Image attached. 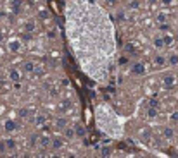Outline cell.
Here are the masks:
<instances>
[{
	"instance_id": "1",
	"label": "cell",
	"mask_w": 178,
	"mask_h": 158,
	"mask_svg": "<svg viewBox=\"0 0 178 158\" xmlns=\"http://www.w3.org/2000/svg\"><path fill=\"white\" fill-rule=\"evenodd\" d=\"M62 144H64V141H62V137L59 136H54V137H50V150H54V151H57V150H61L62 148Z\"/></svg>"
},
{
	"instance_id": "2",
	"label": "cell",
	"mask_w": 178,
	"mask_h": 158,
	"mask_svg": "<svg viewBox=\"0 0 178 158\" xmlns=\"http://www.w3.org/2000/svg\"><path fill=\"white\" fill-rule=\"evenodd\" d=\"M131 72L135 74V76H144V74H145V67H144V64H140V62L133 64V67H131Z\"/></svg>"
},
{
	"instance_id": "3",
	"label": "cell",
	"mask_w": 178,
	"mask_h": 158,
	"mask_svg": "<svg viewBox=\"0 0 178 158\" xmlns=\"http://www.w3.org/2000/svg\"><path fill=\"white\" fill-rule=\"evenodd\" d=\"M11 7H12V12H14V14H21L23 0H12V2H11Z\"/></svg>"
},
{
	"instance_id": "4",
	"label": "cell",
	"mask_w": 178,
	"mask_h": 158,
	"mask_svg": "<svg viewBox=\"0 0 178 158\" xmlns=\"http://www.w3.org/2000/svg\"><path fill=\"white\" fill-rule=\"evenodd\" d=\"M73 129H75V136H78V137H85L86 136V129L81 126V124H75Z\"/></svg>"
},
{
	"instance_id": "5",
	"label": "cell",
	"mask_w": 178,
	"mask_h": 158,
	"mask_svg": "<svg viewBox=\"0 0 178 158\" xmlns=\"http://www.w3.org/2000/svg\"><path fill=\"white\" fill-rule=\"evenodd\" d=\"M4 129H5L7 132H12V131H16V129H17V124L14 120H11V119H9V120L4 122Z\"/></svg>"
},
{
	"instance_id": "6",
	"label": "cell",
	"mask_w": 178,
	"mask_h": 158,
	"mask_svg": "<svg viewBox=\"0 0 178 158\" xmlns=\"http://www.w3.org/2000/svg\"><path fill=\"white\" fill-rule=\"evenodd\" d=\"M9 79L14 81V83L21 81V74H19V71H17V69H11V71H9Z\"/></svg>"
},
{
	"instance_id": "7",
	"label": "cell",
	"mask_w": 178,
	"mask_h": 158,
	"mask_svg": "<svg viewBox=\"0 0 178 158\" xmlns=\"http://www.w3.org/2000/svg\"><path fill=\"white\" fill-rule=\"evenodd\" d=\"M19 48H21V41L19 40H12V41H9V50L11 52H19Z\"/></svg>"
},
{
	"instance_id": "8",
	"label": "cell",
	"mask_w": 178,
	"mask_h": 158,
	"mask_svg": "<svg viewBox=\"0 0 178 158\" xmlns=\"http://www.w3.org/2000/svg\"><path fill=\"white\" fill-rule=\"evenodd\" d=\"M38 143L42 148H49L50 146V136H40L38 137Z\"/></svg>"
},
{
	"instance_id": "9",
	"label": "cell",
	"mask_w": 178,
	"mask_h": 158,
	"mask_svg": "<svg viewBox=\"0 0 178 158\" xmlns=\"http://www.w3.org/2000/svg\"><path fill=\"white\" fill-rule=\"evenodd\" d=\"M23 71H24V72H33V71H35V64L33 62H24L23 64Z\"/></svg>"
},
{
	"instance_id": "10",
	"label": "cell",
	"mask_w": 178,
	"mask_h": 158,
	"mask_svg": "<svg viewBox=\"0 0 178 158\" xmlns=\"http://www.w3.org/2000/svg\"><path fill=\"white\" fill-rule=\"evenodd\" d=\"M162 136L166 137V139H171L175 136V131H173L171 127H164V131H162Z\"/></svg>"
},
{
	"instance_id": "11",
	"label": "cell",
	"mask_w": 178,
	"mask_h": 158,
	"mask_svg": "<svg viewBox=\"0 0 178 158\" xmlns=\"http://www.w3.org/2000/svg\"><path fill=\"white\" fill-rule=\"evenodd\" d=\"M5 146H7V151H14L16 150V141L14 139H5Z\"/></svg>"
},
{
	"instance_id": "12",
	"label": "cell",
	"mask_w": 178,
	"mask_h": 158,
	"mask_svg": "<svg viewBox=\"0 0 178 158\" xmlns=\"http://www.w3.org/2000/svg\"><path fill=\"white\" fill-rule=\"evenodd\" d=\"M64 136H66V139H73V137H75V129H69V127L66 126L64 127Z\"/></svg>"
},
{
	"instance_id": "13",
	"label": "cell",
	"mask_w": 178,
	"mask_h": 158,
	"mask_svg": "<svg viewBox=\"0 0 178 158\" xmlns=\"http://www.w3.org/2000/svg\"><path fill=\"white\" fill-rule=\"evenodd\" d=\"M173 84H175V77H173V76H166V77H164V86H166V88H171Z\"/></svg>"
},
{
	"instance_id": "14",
	"label": "cell",
	"mask_w": 178,
	"mask_h": 158,
	"mask_svg": "<svg viewBox=\"0 0 178 158\" xmlns=\"http://www.w3.org/2000/svg\"><path fill=\"white\" fill-rule=\"evenodd\" d=\"M147 117H149V119H154V117H157V108H154V107H149V108H147Z\"/></svg>"
},
{
	"instance_id": "15",
	"label": "cell",
	"mask_w": 178,
	"mask_h": 158,
	"mask_svg": "<svg viewBox=\"0 0 178 158\" xmlns=\"http://www.w3.org/2000/svg\"><path fill=\"white\" fill-rule=\"evenodd\" d=\"M55 126L59 127V129H64V127L68 126V120H66V119H62V117H59V119L55 120Z\"/></svg>"
},
{
	"instance_id": "16",
	"label": "cell",
	"mask_w": 178,
	"mask_h": 158,
	"mask_svg": "<svg viewBox=\"0 0 178 158\" xmlns=\"http://www.w3.org/2000/svg\"><path fill=\"white\" fill-rule=\"evenodd\" d=\"M45 120H47V117H45V115H37V117H35V124H37V126L45 124Z\"/></svg>"
},
{
	"instance_id": "17",
	"label": "cell",
	"mask_w": 178,
	"mask_h": 158,
	"mask_svg": "<svg viewBox=\"0 0 178 158\" xmlns=\"http://www.w3.org/2000/svg\"><path fill=\"white\" fill-rule=\"evenodd\" d=\"M33 29H35V22H33V21H30V22H26V24H24V31H30V33H31Z\"/></svg>"
},
{
	"instance_id": "18",
	"label": "cell",
	"mask_w": 178,
	"mask_h": 158,
	"mask_svg": "<svg viewBox=\"0 0 178 158\" xmlns=\"http://www.w3.org/2000/svg\"><path fill=\"white\" fill-rule=\"evenodd\" d=\"M154 47H156V48L164 47V41H162V38H156V40H154Z\"/></svg>"
},
{
	"instance_id": "19",
	"label": "cell",
	"mask_w": 178,
	"mask_h": 158,
	"mask_svg": "<svg viewBox=\"0 0 178 158\" xmlns=\"http://www.w3.org/2000/svg\"><path fill=\"white\" fill-rule=\"evenodd\" d=\"M100 155H102V156H111V148H109V146H104L102 151H100Z\"/></svg>"
},
{
	"instance_id": "20",
	"label": "cell",
	"mask_w": 178,
	"mask_h": 158,
	"mask_svg": "<svg viewBox=\"0 0 178 158\" xmlns=\"http://www.w3.org/2000/svg\"><path fill=\"white\" fill-rule=\"evenodd\" d=\"M23 40H24V41H31V40H33L31 33H30V31H24V33H23Z\"/></svg>"
},
{
	"instance_id": "21",
	"label": "cell",
	"mask_w": 178,
	"mask_h": 158,
	"mask_svg": "<svg viewBox=\"0 0 178 158\" xmlns=\"http://www.w3.org/2000/svg\"><path fill=\"white\" fill-rule=\"evenodd\" d=\"M7 153V146H5V141H0V155H5Z\"/></svg>"
},
{
	"instance_id": "22",
	"label": "cell",
	"mask_w": 178,
	"mask_h": 158,
	"mask_svg": "<svg viewBox=\"0 0 178 158\" xmlns=\"http://www.w3.org/2000/svg\"><path fill=\"white\" fill-rule=\"evenodd\" d=\"M37 143H38V136H37V134H31V137H30V144H31V146H35Z\"/></svg>"
},
{
	"instance_id": "23",
	"label": "cell",
	"mask_w": 178,
	"mask_h": 158,
	"mask_svg": "<svg viewBox=\"0 0 178 158\" xmlns=\"http://www.w3.org/2000/svg\"><path fill=\"white\" fill-rule=\"evenodd\" d=\"M38 16H40V19H49L50 14L47 11H40V14H38Z\"/></svg>"
},
{
	"instance_id": "24",
	"label": "cell",
	"mask_w": 178,
	"mask_h": 158,
	"mask_svg": "<svg viewBox=\"0 0 178 158\" xmlns=\"http://www.w3.org/2000/svg\"><path fill=\"white\" fill-rule=\"evenodd\" d=\"M164 62H166V60H164V57H162V55H157V57H156V64H157V65H162Z\"/></svg>"
},
{
	"instance_id": "25",
	"label": "cell",
	"mask_w": 178,
	"mask_h": 158,
	"mask_svg": "<svg viewBox=\"0 0 178 158\" xmlns=\"http://www.w3.org/2000/svg\"><path fill=\"white\" fill-rule=\"evenodd\" d=\"M71 105H73V103H71V100H64V101H62V107H64V110H69Z\"/></svg>"
},
{
	"instance_id": "26",
	"label": "cell",
	"mask_w": 178,
	"mask_h": 158,
	"mask_svg": "<svg viewBox=\"0 0 178 158\" xmlns=\"http://www.w3.org/2000/svg\"><path fill=\"white\" fill-rule=\"evenodd\" d=\"M149 107H154V108H157V107H159V101H157L156 98H152V100L149 101Z\"/></svg>"
},
{
	"instance_id": "27",
	"label": "cell",
	"mask_w": 178,
	"mask_h": 158,
	"mask_svg": "<svg viewBox=\"0 0 178 158\" xmlns=\"http://www.w3.org/2000/svg\"><path fill=\"white\" fill-rule=\"evenodd\" d=\"M169 62H171V65H176L178 64V55H171V57H169Z\"/></svg>"
},
{
	"instance_id": "28",
	"label": "cell",
	"mask_w": 178,
	"mask_h": 158,
	"mask_svg": "<svg viewBox=\"0 0 178 158\" xmlns=\"http://www.w3.org/2000/svg\"><path fill=\"white\" fill-rule=\"evenodd\" d=\"M19 115H21V117H28V115H30V112H28L26 108H21V110H19Z\"/></svg>"
},
{
	"instance_id": "29",
	"label": "cell",
	"mask_w": 178,
	"mask_h": 158,
	"mask_svg": "<svg viewBox=\"0 0 178 158\" xmlns=\"http://www.w3.org/2000/svg\"><path fill=\"white\" fill-rule=\"evenodd\" d=\"M162 41H164V45H169V43H171L173 40H171L169 36H162Z\"/></svg>"
},
{
	"instance_id": "30",
	"label": "cell",
	"mask_w": 178,
	"mask_h": 158,
	"mask_svg": "<svg viewBox=\"0 0 178 158\" xmlns=\"http://www.w3.org/2000/svg\"><path fill=\"white\" fill-rule=\"evenodd\" d=\"M133 50H135L133 45H126V52H133Z\"/></svg>"
},
{
	"instance_id": "31",
	"label": "cell",
	"mask_w": 178,
	"mask_h": 158,
	"mask_svg": "<svg viewBox=\"0 0 178 158\" xmlns=\"http://www.w3.org/2000/svg\"><path fill=\"white\" fill-rule=\"evenodd\" d=\"M164 19H166V17H164V14H159V16H157V21H159V22H162Z\"/></svg>"
},
{
	"instance_id": "32",
	"label": "cell",
	"mask_w": 178,
	"mask_h": 158,
	"mask_svg": "<svg viewBox=\"0 0 178 158\" xmlns=\"http://www.w3.org/2000/svg\"><path fill=\"white\" fill-rule=\"evenodd\" d=\"M171 120L178 122V114H173V115H171Z\"/></svg>"
},
{
	"instance_id": "33",
	"label": "cell",
	"mask_w": 178,
	"mask_h": 158,
	"mask_svg": "<svg viewBox=\"0 0 178 158\" xmlns=\"http://www.w3.org/2000/svg\"><path fill=\"white\" fill-rule=\"evenodd\" d=\"M57 35H55V31H49V38H55Z\"/></svg>"
},
{
	"instance_id": "34",
	"label": "cell",
	"mask_w": 178,
	"mask_h": 158,
	"mask_svg": "<svg viewBox=\"0 0 178 158\" xmlns=\"http://www.w3.org/2000/svg\"><path fill=\"white\" fill-rule=\"evenodd\" d=\"M126 60H128L126 57H121V58H119V64H126Z\"/></svg>"
},
{
	"instance_id": "35",
	"label": "cell",
	"mask_w": 178,
	"mask_h": 158,
	"mask_svg": "<svg viewBox=\"0 0 178 158\" xmlns=\"http://www.w3.org/2000/svg\"><path fill=\"white\" fill-rule=\"evenodd\" d=\"M161 2H162V4H166V5H169V4H171L173 0H161Z\"/></svg>"
},
{
	"instance_id": "36",
	"label": "cell",
	"mask_w": 178,
	"mask_h": 158,
	"mask_svg": "<svg viewBox=\"0 0 178 158\" xmlns=\"http://www.w3.org/2000/svg\"><path fill=\"white\" fill-rule=\"evenodd\" d=\"M109 4H111V5H114V4H116V0H107Z\"/></svg>"
},
{
	"instance_id": "37",
	"label": "cell",
	"mask_w": 178,
	"mask_h": 158,
	"mask_svg": "<svg viewBox=\"0 0 178 158\" xmlns=\"http://www.w3.org/2000/svg\"><path fill=\"white\" fill-rule=\"evenodd\" d=\"M4 41V35H2V33H0V43Z\"/></svg>"
},
{
	"instance_id": "38",
	"label": "cell",
	"mask_w": 178,
	"mask_h": 158,
	"mask_svg": "<svg viewBox=\"0 0 178 158\" xmlns=\"http://www.w3.org/2000/svg\"><path fill=\"white\" fill-rule=\"evenodd\" d=\"M176 41H178V33H176Z\"/></svg>"
}]
</instances>
